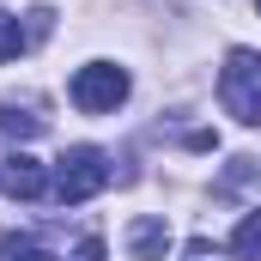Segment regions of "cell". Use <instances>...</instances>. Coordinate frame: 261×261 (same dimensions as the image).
<instances>
[{
    "mask_svg": "<svg viewBox=\"0 0 261 261\" xmlns=\"http://www.w3.org/2000/svg\"><path fill=\"white\" fill-rule=\"evenodd\" d=\"M255 12H261V0H255Z\"/></svg>",
    "mask_w": 261,
    "mask_h": 261,
    "instance_id": "cell-13",
    "label": "cell"
},
{
    "mask_svg": "<svg viewBox=\"0 0 261 261\" xmlns=\"http://www.w3.org/2000/svg\"><path fill=\"white\" fill-rule=\"evenodd\" d=\"M189 261H219V255H213L206 243H189Z\"/></svg>",
    "mask_w": 261,
    "mask_h": 261,
    "instance_id": "cell-12",
    "label": "cell"
},
{
    "mask_svg": "<svg viewBox=\"0 0 261 261\" xmlns=\"http://www.w3.org/2000/svg\"><path fill=\"white\" fill-rule=\"evenodd\" d=\"M18 49H24V31H18V18H12V12H0V61H12Z\"/></svg>",
    "mask_w": 261,
    "mask_h": 261,
    "instance_id": "cell-9",
    "label": "cell"
},
{
    "mask_svg": "<svg viewBox=\"0 0 261 261\" xmlns=\"http://www.w3.org/2000/svg\"><path fill=\"white\" fill-rule=\"evenodd\" d=\"M43 128H49L43 103H18V97H0V134H6V140H37Z\"/></svg>",
    "mask_w": 261,
    "mask_h": 261,
    "instance_id": "cell-6",
    "label": "cell"
},
{
    "mask_svg": "<svg viewBox=\"0 0 261 261\" xmlns=\"http://www.w3.org/2000/svg\"><path fill=\"white\" fill-rule=\"evenodd\" d=\"M49 18H55V12H49V6H37V12H31V24H24V43H43V37H49Z\"/></svg>",
    "mask_w": 261,
    "mask_h": 261,
    "instance_id": "cell-10",
    "label": "cell"
},
{
    "mask_svg": "<svg viewBox=\"0 0 261 261\" xmlns=\"http://www.w3.org/2000/svg\"><path fill=\"white\" fill-rule=\"evenodd\" d=\"M219 103L231 122L243 128H261V55L255 49H231L225 67H219Z\"/></svg>",
    "mask_w": 261,
    "mask_h": 261,
    "instance_id": "cell-1",
    "label": "cell"
},
{
    "mask_svg": "<svg viewBox=\"0 0 261 261\" xmlns=\"http://www.w3.org/2000/svg\"><path fill=\"white\" fill-rule=\"evenodd\" d=\"M103 189H110V158L97 146H67L61 158H55V200L61 206H85Z\"/></svg>",
    "mask_w": 261,
    "mask_h": 261,
    "instance_id": "cell-2",
    "label": "cell"
},
{
    "mask_svg": "<svg viewBox=\"0 0 261 261\" xmlns=\"http://www.w3.org/2000/svg\"><path fill=\"white\" fill-rule=\"evenodd\" d=\"M164 249H170V225L158 213H140L128 225V255L134 261H164Z\"/></svg>",
    "mask_w": 261,
    "mask_h": 261,
    "instance_id": "cell-5",
    "label": "cell"
},
{
    "mask_svg": "<svg viewBox=\"0 0 261 261\" xmlns=\"http://www.w3.org/2000/svg\"><path fill=\"white\" fill-rule=\"evenodd\" d=\"M0 255H6V261H55L37 237H6V243H0Z\"/></svg>",
    "mask_w": 261,
    "mask_h": 261,
    "instance_id": "cell-8",
    "label": "cell"
},
{
    "mask_svg": "<svg viewBox=\"0 0 261 261\" xmlns=\"http://www.w3.org/2000/svg\"><path fill=\"white\" fill-rule=\"evenodd\" d=\"M231 249H237V261H261V213H249L231 231Z\"/></svg>",
    "mask_w": 261,
    "mask_h": 261,
    "instance_id": "cell-7",
    "label": "cell"
},
{
    "mask_svg": "<svg viewBox=\"0 0 261 261\" xmlns=\"http://www.w3.org/2000/svg\"><path fill=\"white\" fill-rule=\"evenodd\" d=\"M73 261H103V237H79V249H73Z\"/></svg>",
    "mask_w": 261,
    "mask_h": 261,
    "instance_id": "cell-11",
    "label": "cell"
},
{
    "mask_svg": "<svg viewBox=\"0 0 261 261\" xmlns=\"http://www.w3.org/2000/svg\"><path fill=\"white\" fill-rule=\"evenodd\" d=\"M0 189L12 200H43L49 195V170H43L31 152H12V158H0Z\"/></svg>",
    "mask_w": 261,
    "mask_h": 261,
    "instance_id": "cell-4",
    "label": "cell"
},
{
    "mask_svg": "<svg viewBox=\"0 0 261 261\" xmlns=\"http://www.w3.org/2000/svg\"><path fill=\"white\" fill-rule=\"evenodd\" d=\"M128 97V73L116 61H91L73 73V110H85V116H110L116 103Z\"/></svg>",
    "mask_w": 261,
    "mask_h": 261,
    "instance_id": "cell-3",
    "label": "cell"
}]
</instances>
